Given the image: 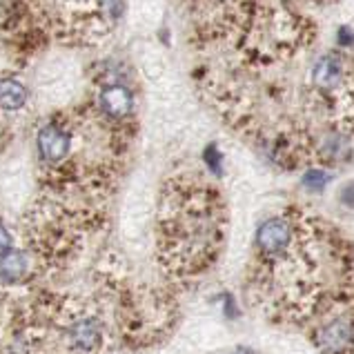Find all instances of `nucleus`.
Listing matches in <instances>:
<instances>
[{
    "mask_svg": "<svg viewBox=\"0 0 354 354\" xmlns=\"http://www.w3.org/2000/svg\"><path fill=\"white\" fill-rule=\"evenodd\" d=\"M343 76V63L341 58L335 54H323L312 69V80H315L317 87L323 89H335L341 83Z\"/></svg>",
    "mask_w": 354,
    "mask_h": 354,
    "instance_id": "39448f33",
    "label": "nucleus"
},
{
    "mask_svg": "<svg viewBox=\"0 0 354 354\" xmlns=\"http://www.w3.org/2000/svg\"><path fill=\"white\" fill-rule=\"evenodd\" d=\"M12 245H14L12 234H9V230L0 223V259H3L7 252H12Z\"/></svg>",
    "mask_w": 354,
    "mask_h": 354,
    "instance_id": "9b49d317",
    "label": "nucleus"
},
{
    "mask_svg": "<svg viewBox=\"0 0 354 354\" xmlns=\"http://www.w3.org/2000/svg\"><path fill=\"white\" fill-rule=\"evenodd\" d=\"M36 145H38V154L45 163H60V160H65V156L69 154L72 138H69V134L63 127L45 125L38 131Z\"/></svg>",
    "mask_w": 354,
    "mask_h": 354,
    "instance_id": "f03ea898",
    "label": "nucleus"
},
{
    "mask_svg": "<svg viewBox=\"0 0 354 354\" xmlns=\"http://www.w3.org/2000/svg\"><path fill=\"white\" fill-rule=\"evenodd\" d=\"M337 43L341 47H352L354 45V34H352V29L350 27H339V32H337Z\"/></svg>",
    "mask_w": 354,
    "mask_h": 354,
    "instance_id": "f8f14e48",
    "label": "nucleus"
},
{
    "mask_svg": "<svg viewBox=\"0 0 354 354\" xmlns=\"http://www.w3.org/2000/svg\"><path fill=\"white\" fill-rule=\"evenodd\" d=\"M67 339L80 354H92L103 343V328L94 317H78L69 323Z\"/></svg>",
    "mask_w": 354,
    "mask_h": 354,
    "instance_id": "f257e3e1",
    "label": "nucleus"
},
{
    "mask_svg": "<svg viewBox=\"0 0 354 354\" xmlns=\"http://www.w3.org/2000/svg\"><path fill=\"white\" fill-rule=\"evenodd\" d=\"M232 354H252V352H250V350H243V348H239V350H234Z\"/></svg>",
    "mask_w": 354,
    "mask_h": 354,
    "instance_id": "4468645a",
    "label": "nucleus"
},
{
    "mask_svg": "<svg viewBox=\"0 0 354 354\" xmlns=\"http://www.w3.org/2000/svg\"><path fill=\"white\" fill-rule=\"evenodd\" d=\"M221 160H223V156H221V151L216 145H209L205 149V163L212 171H216V174H221Z\"/></svg>",
    "mask_w": 354,
    "mask_h": 354,
    "instance_id": "9d476101",
    "label": "nucleus"
},
{
    "mask_svg": "<svg viewBox=\"0 0 354 354\" xmlns=\"http://www.w3.org/2000/svg\"><path fill=\"white\" fill-rule=\"evenodd\" d=\"M29 272V261L23 252H7V254L0 259V281L7 283V286H14L20 283Z\"/></svg>",
    "mask_w": 354,
    "mask_h": 354,
    "instance_id": "0eeeda50",
    "label": "nucleus"
},
{
    "mask_svg": "<svg viewBox=\"0 0 354 354\" xmlns=\"http://www.w3.org/2000/svg\"><path fill=\"white\" fill-rule=\"evenodd\" d=\"M343 203H348V205H352L354 207V183H350V185H346L343 187Z\"/></svg>",
    "mask_w": 354,
    "mask_h": 354,
    "instance_id": "ddd939ff",
    "label": "nucleus"
},
{
    "mask_svg": "<svg viewBox=\"0 0 354 354\" xmlns=\"http://www.w3.org/2000/svg\"><path fill=\"white\" fill-rule=\"evenodd\" d=\"M352 341V326L348 321H332L321 330L319 343L328 352H341Z\"/></svg>",
    "mask_w": 354,
    "mask_h": 354,
    "instance_id": "423d86ee",
    "label": "nucleus"
},
{
    "mask_svg": "<svg viewBox=\"0 0 354 354\" xmlns=\"http://www.w3.org/2000/svg\"><path fill=\"white\" fill-rule=\"evenodd\" d=\"M328 174L326 171H321V169H310L306 176H303V185H306L308 189H312V192H319V189H323L326 187V183H328Z\"/></svg>",
    "mask_w": 354,
    "mask_h": 354,
    "instance_id": "1a4fd4ad",
    "label": "nucleus"
},
{
    "mask_svg": "<svg viewBox=\"0 0 354 354\" xmlns=\"http://www.w3.org/2000/svg\"><path fill=\"white\" fill-rule=\"evenodd\" d=\"M292 241V225L286 218H270L257 232V245L266 254H281Z\"/></svg>",
    "mask_w": 354,
    "mask_h": 354,
    "instance_id": "7ed1b4c3",
    "label": "nucleus"
},
{
    "mask_svg": "<svg viewBox=\"0 0 354 354\" xmlns=\"http://www.w3.org/2000/svg\"><path fill=\"white\" fill-rule=\"evenodd\" d=\"M27 87L16 78H0V109L16 112L27 103Z\"/></svg>",
    "mask_w": 354,
    "mask_h": 354,
    "instance_id": "6e6552de",
    "label": "nucleus"
},
{
    "mask_svg": "<svg viewBox=\"0 0 354 354\" xmlns=\"http://www.w3.org/2000/svg\"><path fill=\"white\" fill-rule=\"evenodd\" d=\"M98 107L105 116L120 120L127 114H131V109H134V94H131L125 85H118V83L107 85L100 89V94H98Z\"/></svg>",
    "mask_w": 354,
    "mask_h": 354,
    "instance_id": "20e7f679",
    "label": "nucleus"
}]
</instances>
